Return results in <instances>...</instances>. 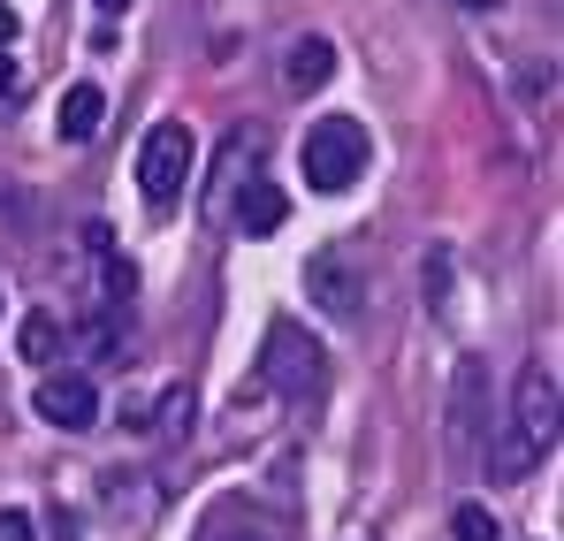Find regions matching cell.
<instances>
[{
    "label": "cell",
    "mask_w": 564,
    "mask_h": 541,
    "mask_svg": "<svg viewBox=\"0 0 564 541\" xmlns=\"http://www.w3.org/2000/svg\"><path fill=\"white\" fill-rule=\"evenodd\" d=\"M550 443H557V374L534 359L519 374V389H511V412H503V435H496V457L488 465L503 480H519V473H534L550 457Z\"/></svg>",
    "instance_id": "6da1fadb"
},
{
    "label": "cell",
    "mask_w": 564,
    "mask_h": 541,
    "mask_svg": "<svg viewBox=\"0 0 564 541\" xmlns=\"http://www.w3.org/2000/svg\"><path fill=\"white\" fill-rule=\"evenodd\" d=\"M367 130L351 122V115H321L313 130H305V145H297V169L313 191H351V183L367 176Z\"/></svg>",
    "instance_id": "7a4b0ae2"
},
{
    "label": "cell",
    "mask_w": 564,
    "mask_h": 541,
    "mask_svg": "<svg viewBox=\"0 0 564 541\" xmlns=\"http://www.w3.org/2000/svg\"><path fill=\"white\" fill-rule=\"evenodd\" d=\"M268 381H275L282 397H321V381H328V359H321V344L297 328V321H268Z\"/></svg>",
    "instance_id": "3957f363"
},
{
    "label": "cell",
    "mask_w": 564,
    "mask_h": 541,
    "mask_svg": "<svg viewBox=\"0 0 564 541\" xmlns=\"http://www.w3.org/2000/svg\"><path fill=\"white\" fill-rule=\"evenodd\" d=\"M184 176H191V130L184 122L145 130V145H138V198L145 206H176Z\"/></svg>",
    "instance_id": "277c9868"
},
{
    "label": "cell",
    "mask_w": 564,
    "mask_h": 541,
    "mask_svg": "<svg viewBox=\"0 0 564 541\" xmlns=\"http://www.w3.org/2000/svg\"><path fill=\"white\" fill-rule=\"evenodd\" d=\"M39 420L46 428H93L99 420V389H93V374H46L39 381Z\"/></svg>",
    "instance_id": "5b68a950"
},
{
    "label": "cell",
    "mask_w": 564,
    "mask_h": 541,
    "mask_svg": "<svg viewBox=\"0 0 564 541\" xmlns=\"http://www.w3.org/2000/svg\"><path fill=\"white\" fill-rule=\"evenodd\" d=\"M282 221H290V191H282V183H268V176L237 183V229H245V237H268Z\"/></svg>",
    "instance_id": "8992f818"
},
{
    "label": "cell",
    "mask_w": 564,
    "mask_h": 541,
    "mask_svg": "<svg viewBox=\"0 0 564 541\" xmlns=\"http://www.w3.org/2000/svg\"><path fill=\"white\" fill-rule=\"evenodd\" d=\"M480 397H488V366L466 359L458 366V397H451V428H458L466 443H480V428H488V404H480Z\"/></svg>",
    "instance_id": "52a82bcc"
},
{
    "label": "cell",
    "mask_w": 564,
    "mask_h": 541,
    "mask_svg": "<svg viewBox=\"0 0 564 541\" xmlns=\"http://www.w3.org/2000/svg\"><path fill=\"white\" fill-rule=\"evenodd\" d=\"M99 122H107V91H99V85H69V91H62V122H54V130H62L69 145L99 138Z\"/></svg>",
    "instance_id": "ba28073f"
},
{
    "label": "cell",
    "mask_w": 564,
    "mask_h": 541,
    "mask_svg": "<svg viewBox=\"0 0 564 541\" xmlns=\"http://www.w3.org/2000/svg\"><path fill=\"white\" fill-rule=\"evenodd\" d=\"M328 69H336V46H328V39H297L290 62H282L290 91H321V85H328Z\"/></svg>",
    "instance_id": "9c48e42d"
},
{
    "label": "cell",
    "mask_w": 564,
    "mask_h": 541,
    "mask_svg": "<svg viewBox=\"0 0 564 541\" xmlns=\"http://www.w3.org/2000/svg\"><path fill=\"white\" fill-rule=\"evenodd\" d=\"M15 344H23V359H31V366H46L54 351H62V328H54V313H23V336H15Z\"/></svg>",
    "instance_id": "30bf717a"
},
{
    "label": "cell",
    "mask_w": 564,
    "mask_h": 541,
    "mask_svg": "<svg viewBox=\"0 0 564 541\" xmlns=\"http://www.w3.org/2000/svg\"><path fill=\"white\" fill-rule=\"evenodd\" d=\"M85 351H93L99 366H122V313H107V321L85 328Z\"/></svg>",
    "instance_id": "8fae6325"
},
{
    "label": "cell",
    "mask_w": 564,
    "mask_h": 541,
    "mask_svg": "<svg viewBox=\"0 0 564 541\" xmlns=\"http://www.w3.org/2000/svg\"><path fill=\"white\" fill-rule=\"evenodd\" d=\"M451 534L458 541H503L496 519H488V504H458V511H451Z\"/></svg>",
    "instance_id": "7c38bea8"
},
{
    "label": "cell",
    "mask_w": 564,
    "mask_h": 541,
    "mask_svg": "<svg viewBox=\"0 0 564 541\" xmlns=\"http://www.w3.org/2000/svg\"><path fill=\"white\" fill-rule=\"evenodd\" d=\"M191 435V389H169L161 397V443H184Z\"/></svg>",
    "instance_id": "4fadbf2b"
},
{
    "label": "cell",
    "mask_w": 564,
    "mask_h": 541,
    "mask_svg": "<svg viewBox=\"0 0 564 541\" xmlns=\"http://www.w3.org/2000/svg\"><path fill=\"white\" fill-rule=\"evenodd\" d=\"M0 541H39L31 511H15V504H8V511H0Z\"/></svg>",
    "instance_id": "5bb4252c"
},
{
    "label": "cell",
    "mask_w": 564,
    "mask_h": 541,
    "mask_svg": "<svg viewBox=\"0 0 564 541\" xmlns=\"http://www.w3.org/2000/svg\"><path fill=\"white\" fill-rule=\"evenodd\" d=\"M0 46H15V8L0 0Z\"/></svg>",
    "instance_id": "9a60e30c"
},
{
    "label": "cell",
    "mask_w": 564,
    "mask_h": 541,
    "mask_svg": "<svg viewBox=\"0 0 564 541\" xmlns=\"http://www.w3.org/2000/svg\"><path fill=\"white\" fill-rule=\"evenodd\" d=\"M23 85V77H15V62H8V54H0V99H8V91Z\"/></svg>",
    "instance_id": "2e32d148"
},
{
    "label": "cell",
    "mask_w": 564,
    "mask_h": 541,
    "mask_svg": "<svg viewBox=\"0 0 564 541\" xmlns=\"http://www.w3.org/2000/svg\"><path fill=\"white\" fill-rule=\"evenodd\" d=\"M93 8H99V15H122V8H130V0H93Z\"/></svg>",
    "instance_id": "e0dca14e"
},
{
    "label": "cell",
    "mask_w": 564,
    "mask_h": 541,
    "mask_svg": "<svg viewBox=\"0 0 564 541\" xmlns=\"http://www.w3.org/2000/svg\"><path fill=\"white\" fill-rule=\"evenodd\" d=\"M214 541H275V534H252V527H245V534H214Z\"/></svg>",
    "instance_id": "ac0fdd59"
},
{
    "label": "cell",
    "mask_w": 564,
    "mask_h": 541,
    "mask_svg": "<svg viewBox=\"0 0 564 541\" xmlns=\"http://www.w3.org/2000/svg\"><path fill=\"white\" fill-rule=\"evenodd\" d=\"M466 8H496V0H466Z\"/></svg>",
    "instance_id": "d6986e66"
}]
</instances>
